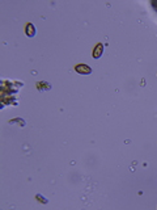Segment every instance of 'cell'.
<instances>
[{
    "label": "cell",
    "instance_id": "6da1fadb",
    "mask_svg": "<svg viewBox=\"0 0 157 210\" xmlns=\"http://www.w3.org/2000/svg\"><path fill=\"white\" fill-rule=\"evenodd\" d=\"M75 70H76L77 74H80V75H89V74H92V68L89 66L84 65V63H80V65H77L75 67Z\"/></svg>",
    "mask_w": 157,
    "mask_h": 210
},
{
    "label": "cell",
    "instance_id": "7a4b0ae2",
    "mask_svg": "<svg viewBox=\"0 0 157 210\" xmlns=\"http://www.w3.org/2000/svg\"><path fill=\"white\" fill-rule=\"evenodd\" d=\"M102 53H104V45H102V43H98V45L94 47V50H93L92 57L94 58V59H97V58H100L102 55Z\"/></svg>",
    "mask_w": 157,
    "mask_h": 210
},
{
    "label": "cell",
    "instance_id": "3957f363",
    "mask_svg": "<svg viewBox=\"0 0 157 210\" xmlns=\"http://www.w3.org/2000/svg\"><path fill=\"white\" fill-rule=\"evenodd\" d=\"M37 88L39 91H45V89H50L51 85L48 84V83H46V81H38L37 83Z\"/></svg>",
    "mask_w": 157,
    "mask_h": 210
},
{
    "label": "cell",
    "instance_id": "277c9868",
    "mask_svg": "<svg viewBox=\"0 0 157 210\" xmlns=\"http://www.w3.org/2000/svg\"><path fill=\"white\" fill-rule=\"evenodd\" d=\"M34 34H36V29H34V26L30 22L26 24V36L28 37H34Z\"/></svg>",
    "mask_w": 157,
    "mask_h": 210
},
{
    "label": "cell",
    "instance_id": "5b68a950",
    "mask_svg": "<svg viewBox=\"0 0 157 210\" xmlns=\"http://www.w3.org/2000/svg\"><path fill=\"white\" fill-rule=\"evenodd\" d=\"M37 198H38V201L39 202H43V204H47V200L45 198V197H41L39 194H37Z\"/></svg>",
    "mask_w": 157,
    "mask_h": 210
}]
</instances>
